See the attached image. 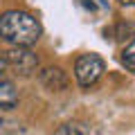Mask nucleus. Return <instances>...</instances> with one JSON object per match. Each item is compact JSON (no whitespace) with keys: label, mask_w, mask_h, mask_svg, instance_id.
Here are the masks:
<instances>
[{"label":"nucleus","mask_w":135,"mask_h":135,"mask_svg":"<svg viewBox=\"0 0 135 135\" xmlns=\"http://www.w3.org/2000/svg\"><path fill=\"white\" fill-rule=\"evenodd\" d=\"M0 38L16 47H29L41 38V25L27 11H5L0 16Z\"/></svg>","instance_id":"obj_1"},{"label":"nucleus","mask_w":135,"mask_h":135,"mask_svg":"<svg viewBox=\"0 0 135 135\" xmlns=\"http://www.w3.org/2000/svg\"><path fill=\"white\" fill-rule=\"evenodd\" d=\"M106 65H104V59L97 56V54H81L74 63V77H77V83L81 88H90L95 86L101 79Z\"/></svg>","instance_id":"obj_2"},{"label":"nucleus","mask_w":135,"mask_h":135,"mask_svg":"<svg viewBox=\"0 0 135 135\" xmlns=\"http://www.w3.org/2000/svg\"><path fill=\"white\" fill-rule=\"evenodd\" d=\"M5 63L9 68H14L16 74L29 77V74H34L36 68H38V56H36L29 47H16L14 45L9 52H5Z\"/></svg>","instance_id":"obj_3"},{"label":"nucleus","mask_w":135,"mask_h":135,"mask_svg":"<svg viewBox=\"0 0 135 135\" xmlns=\"http://www.w3.org/2000/svg\"><path fill=\"white\" fill-rule=\"evenodd\" d=\"M41 83L47 90H63L68 86V77L61 68H47V70L41 72Z\"/></svg>","instance_id":"obj_4"},{"label":"nucleus","mask_w":135,"mask_h":135,"mask_svg":"<svg viewBox=\"0 0 135 135\" xmlns=\"http://www.w3.org/2000/svg\"><path fill=\"white\" fill-rule=\"evenodd\" d=\"M18 104V92L14 83L0 77V108H16Z\"/></svg>","instance_id":"obj_5"},{"label":"nucleus","mask_w":135,"mask_h":135,"mask_svg":"<svg viewBox=\"0 0 135 135\" xmlns=\"http://www.w3.org/2000/svg\"><path fill=\"white\" fill-rule=\"evenodd\" d=\"M54 135H88V128L79 122H70V124H63Z\"/></svg>","instance_id":"obj_6"},{"label":"nucleus","mask_w":135,"mask_h":135,"mask_svg":"<svg viewBox=\"0 0 135 135\" xmlns=\"http://www.w3.org/2000/svg\"><path fill=\"white\" fill-rule=\"evenodd\" d=\"M122 63H124L126 70L135 72V41H133V43H128V45L124 47V52H122Z\"/></svg>","instance_id":"obj_7"},{"label":"nucleus","mask_w":135,"mask_h":135,"mask_svg":"<svg viewBox=\"0 0 135 135\" xmlns=\"http://www.w3.org/2000/svg\"><path fill=\"white\" fill-rule=\"evenodd\" d=\"M83 7H86V9H95V2H92V0H83Z\"/></svg>","instance_id":"obj_8"},{"label":"nucleus","mask_w":135,"mask_h":135,"mask_svg":"<svg viewBox=\"0 0 135 135\" xmlns=\"http://www.w3.org/2000/svg\"><path fill=\"white\" fill-rule=\"evenodd\" d=\"M7 70V63H5V56H0V74Z\"/></svg>","instance_id":"obj_9"},{"label":"nucleus","mask_w":135,"mask_h":135,"mask_svg":"<svg viewBox=\"0 0 135 135\" xmlns=\"http://www.w3.org/2000/svg\"><path fill=\"white\" fill-rule=\"evenodd\" d=\"M122 5H126V7H135V0H119Z\"/></svg>","instance_id":"obj_10"}]
</instances>
